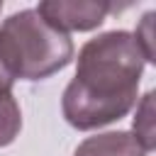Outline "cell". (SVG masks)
Returning <instances> with one entry per match:
<instances>
[{
    "label": "cell",
    "mask_w": 156,
    "mask_h": 156,
    "mask_svg": "<svg viewBox=\"0 0 156 156\" xmlns=\"http://www.w3.org/2000/svg\"><path fill=\"white\" fill-rule=\"evenodd\" d=\"M144 63L132 32L112 29L85 41L78 51L76 76L61 98L66 122L90 132L122 119L136 105Z\"/></svg>",
    "instance_id": "obj_1"
},
{
    "label": "cell",
    "mask_w": 156,
    "mask_h": 156,
    "mask_svg": "<svg viewBox=\"0 0 156 156\" xmlns=\"http://www.w3.org/2000/svg\"><path fill=\"white\" fill-rule=\"evenodd\" d=\"M0 44L15 78L22 80H44L73 58L71 37L51 27L37 10L10 15L0 24Z\"/></svg>",
    "instance_id": "obj_2"
},
{
    "label": "cell",
    "mask_w": 156,
    "mask_h": 156,
    "mask_svg": "<svg viewBox=\"0 0 156 156\" xmlns=\"http://www.w3.org/2000/svg\"><path fill=\"white\" fill-rule=\"evenodd\" d=\"M51 27L61 32H90L98 29L105 17L115 10L110 2L98 0H44L34 7Z\"/></svg>",
    "instance_id": "obj_3"
},
{
    "label": "cell",
    "mask_w": 156,
    "mask_h": 156,
    "mask_svg": "<svg viewBox=\"0 0 156 156\" xmlns=\"http://www.w3.org/2000/svg\"><path fill=\"white\" fill-rule=\"evenodd\" d=\"M73 156H146L132 132H102L78 144Z\"/></svg>",
    "instance_id": "obj_4"
},
{
    "label": "cell",
    "mask_w": 156,
    "mask_h": 156,
    "mask_svg": "<svg viewBox=\"0 0 156 156\" xmlns=\"http://www.w3.org/2000/svg\"><path fill=\"white\" fill-rule=\"evenodd\" d=\"M156 112H154V90H149L139 102H136V115H134V139L144 146V151H154L156 146V127H154Z\"/></svg>",
    "instance_id": "obj_5"
},
{
    "label": "cell",
    "mask_w": 156,
    "mask_h": 156,
    "mask_svg": "<svg viewBox=\"0 0 156 156\" xmlns=\"http://www.w3.org/2000/svg\"><path fill=\"white\" fill-rule=\"evenodd\" d=\"M22 129V112L12 93H0V149L10 146Z\"/></svg>",
    "instance_id": "obj_6"
},
{
    "label": "cell",
    "mask_w": 156,
    "mask_h": 156,
    "mask_svg": "<svg viewBox=\"0 0 156 156\" xmlns=\"http://www.w3.org/2000/svg\"><path fill=\"white\" fill-rule=\"evenodd\" d=\"M132 37H134L136 46L141 49L146 63H151L154 61V12H146L141 17V22H139V27H136V32Z\"/></svg>",
    "instance_id": "obj_7"
},
{
    "label": "cell",
    "mask_w": 156,
    "mask_h": 156,
    "mask_svg": "<svg viewBox=\"0 0 156 156\" xmlns=\"http://www.w3.org/2000/svg\"><path fill=\"white\" fill-rule=\"evenodd\" d=\"M15 73L10 68V61L2 51V44H0V93H12V85H15Z\"/></svg>",
    "instance_id": "obj_8"
},
{
    "label": "cell",
    "mask_w": 156,
    "mask_h": 156,
    "mask_svg": "<svg viewBox=\"0 0 156 156\" xmlns=\"http://www.w3.org/2000/svg\"><path fill=\"white\" fill-rule=\"evenodd\" d=\"M0 10H2V2H0Z\"/></svg>",
    "instance_id": "obj_9"
}]
</instances>
